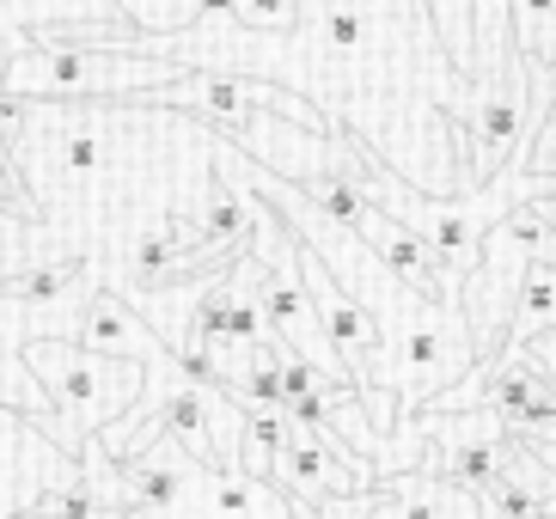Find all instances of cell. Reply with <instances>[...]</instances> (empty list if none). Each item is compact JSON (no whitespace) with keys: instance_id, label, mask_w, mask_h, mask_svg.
Returning <instances> with one entry per match:
<instances>
[{"instance_id":"obj_1","label":"cell","mask_w":556,"mask_h":519,"mask_svg":"<svg viewBox=\"0 0 556 519\" xmlns=\"http://www.w3.org/2000/svg\"><path fill=\"white\" fill-rule=\"evenodd\" d=\"M148 80H190L184 67H153V62H104V55H80V49H37L31 62H13L0 86L18 92H129Z\"/></svg>"},{"instance_id":"obj_2","label":"cell","mask_w":556,"mask_h":519,"mask_svg":"<svg viewBox=\"0 0 556 519\" xmlns=\"http://www.w3.org/2000/svg\"><path fill=\"white\" fill-rule=\"evenodd\" d=\"M556 337V263H532L526 288L507 318V349H532V342Z\"/></svg>"},{"instance_id":"obj_3","label":"cell","mask_w":556,"mask_h":519,"mask_svg":"<svg viewBox=\"0 0 556 519\" xmlns=\"http://www.w3.org/2000/svg\"><path fill=\"white\" fill-rule=\"evenodd\" d=\"M507 31H514V55L526 62V74L544 80V67H556V0H514Z\"/></svg>"},{"instance_id":"obj_4","label":"cell","mask_w":556,"mask_h":519,"mask_svg":"<svg viewBox=\"0 0 556 519\" xmlns=\"http://www.w3.org/2000/svg\"><path fill=\"white\" fill-rule=\"evenodd\" d=\"M428 25H434V43L441 55L453 62V74L477 80V18H471V0H422Z\"/></svg>"},{"instance_id":"obj_5","label":"cell","mask_w":556,"mask_h":519,"mask_svg":"<svg viewBox=\"0 0 556 519\" xmlns=\"http://www.w3.org/2000/svg\"><path fill=\"white\" fill-rule=\"evenodd\" d=\"M160 422H165V434L184 440V446H190V453H197L202 465L214 458V446H208V422H214L208 397H197V391H178V397H165Z\"/></svg>"},{"instance_id":"obj_6","label":"cell","mask_w":556,"mask_h":519,"mask_svg":"<svg viewBox=\"0 0 556 519\" xmlns=\"http://www.w3.org/2000/svg\"><path fill=\"white\" fill-rule=\"evenodd\" d=\"M74 281H80V257L31 269V276H18V281H0V300H55V293H67Z\"/></svg>"},{"instance_id":"obj_7","label":"cell","mask_w":556,"mask_h":519,"mask_svg":"<svg viewBox=\"0 0 556 519\" xmlns=\"http://www.w3.org/2000/svg\"><path fill=\"white\" fill-rule=\"evenodd\" d=\"M129 477H135V489H141V507H160V514L178 502V489H184V477L172 471V465H153V458H135ZM141 507H135V514H141Z\"/></svg>"},{"instance_id":"obj_8","label":"cell","mask_w":556,"mask_h":519,"mask_svg":"<svg viewBox=\"0 0 556 519\" xmlns=\"http://www.w3.org/2000/svg\"><path fill=\"white\" fill-rule=\"evenodd\" d=\"M232 18L245 31H294L300 0H232Z\"/></svg>"},{"instance_id":"obj_9","label":"cell","mask_w":556,"mask_h":519,"mask_svg":"<svg viewBox=\"0 0 556 519\" xmlns=\"http://www.w3.org/2000/svg\"><path fill=\"white\" fill-rule=\"evenodd\" d=\"M245 232H251V214L239 208V202L220 190V183H214V202H208V227H202V239H208V244H232V239H245Z\"/></svg>"},{"instance_id":"obj_10","label":"cell","mask_w":556,"mask_h":519,"mask_svg":"<svg viewBox=\"0 0 556 519\" xmlns=\"http://www.w3.org/2000/svg\"><path fill=\"white\" fill-rule=\"evenodd\" d=\"M37 514H55V519H116L104 502H92L86 489H62V495H50V502L37 507Z\"/></svg>"},{"instance_id":"obj_11","label":"cell","mask_w":556,"mask_h":519,"mask_svg":"<svg viewBox=\"0 0 556 519\" xmlns=\"http://www.w3.org/2000/svg\"><path fill=\"white\" fill-rule=\"evenodd\" d=\"M123 330H129V318H123L116 306H99L92 318H86V342H92V349H104V355H116Z\"/></svg>"},{"instance_id":"obj_12","label":"cell","mask_w":556,"mask_h":519,"mask_svg":"<svg viewBox=\"0 0 556 519\" xmlns=\"http://www.w3.org/2000/svg\"><path fill=\"white\" fill-rule=\"evenodd\" d=\"M99 160H104V141H99L92 123L67 135V172H99Z\"/></svg>"},{"instance_id":"obj_13","label":"cell","mask_w":556,"mask_h":519,"mask_svg":"<svg viewBox=\"0 0 556 519\" xmlns=\"http://www.w3.org/2000/svg\"><path fill=\"white\" fill-rule=\"evenodd\" d=\"M92 385H99L92 374H67V379H55V391H62V397H92Z\"/></svg>"},{"instance_id":"obj_14","label":"cell","mask_w":556,"mask_h":519,"mask_svg":"<svg viewBox=\"0 0 556 519\" xmlns=\"http://www.w3.org/2000/svg\"><path fill=\"white\" fill-rule=\"evenodd\" d=\"M294 519H349V514H343V502H318V507H306V514H294ZM355 519H367V502H361Z\"/></svg>"}]
</instances>
